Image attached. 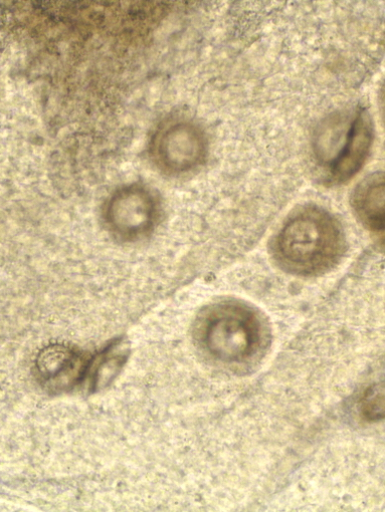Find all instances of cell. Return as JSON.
I'll return each mask as SVG.
<instances>
[{"label":"cell","mask_w":385,"mask_h":512,"mask_svg":"<svg viewBox=\"0 0 385 512\" xmlns=\"http://www.w3.org/2000/svg\"><path fill=\"white\" fill-rule=\"evenodd\" d=\"M277 263L288 273L313 277L332 270L342 259L346 240L338 220L317 206L299 209L274 241Z\"/></svg>","instance_id":"6da1fadb"},{"label":"cell","mask_w":385,"mask_h":512,"mask_svg":"<svg viewBox=\"0 0 385 512\" xmlns=\"http://www.w3.org/2000/svg\"><path fill=\"white\" fill-rule=\"evenodd\" d=\"M195 335L207 353L225 363H240L252 358L263 341L257 314L236 303L209 308L198 320Z\"/></svg>","instance_id":"7a4b0ae2"},{"label":"cell","mask_w":385,"mask_h":512,"mask_svg":"<svg viewBox=\"0 0 385 512\" xmlns=\"http://www.w3.org/2000/svg\"><path fill=\"white\" fill-rule=\"evenodd\" d=\"M161 204L148 186L133 183L117 188L105 200L101 218L105 230L121 243H136L157 227Z\"/></svg>","instance_id":"3957f363"},{"label":"cell","mask_w":385,"mask_h":512,"mask_svg":"<svg viewBox=\"0 0 385 512\" xmlns=\"http://www.w3.org/2000/svg\"><path fill=\"white\" fill-rule=\"evenodd\" d=\"M209 142L200 125L184 118L165 121L149 143L153 165L167 176H183L207 160Z\"/></svg>","instance_id":"277c9868"},{"label":"cell","mask_w":385,"mask_h":512,"mask_svg":"<svg viewBox=\"0 0 385 512\" xmlns=\"http://www.w3.org/2000/svg\"><path fill=\"white\" fill-rule=\"evenodd\" d=\"M374 139V126L370 114L359 108L352 114L346 148L326 175L331 184L340 185L351 180L367 161Z\"/></svg>","instance_id":"5b68a950"},{"label":"cell","mask_w":385,"mask_h":512,"mask_svg":"<svg viewBox=\"0 0 385 512\" xmlns=\"http://www.w3.org/2000/svg\"><path fill=\"white\" fill-rule=\"evenodd\" d=\"M90 361L67 347L52 346L40 354L37 368L44 383L56 390L74 386L88 373Z\"/></svg>","instance_id":"8992f818"},{"label":"cell","mask_w":385,"mask_h":512,"mask_svg":"<svg viewBox=\"0 0 385 512\" xmlns=\"http://www.w3.org/2000/svg\"><path fill=\"white\" fill-rule=\"evenodd\" d=\"M352 207L360 222L371 232L382 233L385 224V179L382 172L367 176L353 191Z\"/></svg>","instance_id":"52a82bcc"},{"label":"cell","mask_w":385,"mask_h":512,"mask_svg":"<svg viewBox=\"0 0 385 512\" xmlns=\"http://www.w3.org/2000/svg\"><path fill=\"white\" fill-rule=\"evenodd\" d=\"M362 412L369 420H378L384 415L383 386H373L365 393L362 401Z\"/></svg>","instance_id":"ba28073f"}]
</instances>
